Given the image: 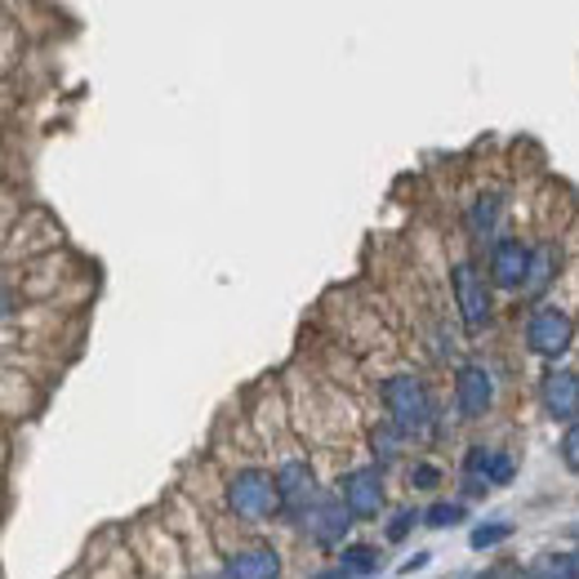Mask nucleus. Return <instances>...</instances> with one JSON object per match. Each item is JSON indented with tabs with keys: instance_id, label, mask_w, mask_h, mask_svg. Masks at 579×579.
Segmentation results:
<instances>
[{
	"instance_id": "17",
	"label": "nucleus",
	"mask_w": 579,
	"mask_h": 579,
	"mask_svg": "<svg viewBox=\"0 0 579 579\" xmlns=\"http://www.w3.org/2000/svg\"><path fill=\"white\" fill-rule=\"evenodd\" d=\"M402 438H406V432L389 419V423H383V428H374V468H383V464H393L397 455H402Z\"/></svg>"
},
{
	"instance_id": "15",
	"label": "nucleus",
	"mask_w": 579,
	"mask_h": 579,
	"mask_svg": "<svg viewBox=\"0 0 579 579\" xmlns=\"http://www.w3.org/2000/svg\"><path fill=\"white\" fill-rule=\"evenodd\" d=\"M530 579H579L575 553H544L535 566H530Z\"/></svg>"
},
{
	"instance_id": "6",
	"label": "nucleus",
	"mask_w": 579,
	"mask_h": 579,
	"mask_svg": "<svg viewBox=\"0 0 579 579\" xmlns=\"http://www.w3.org/2000/svg\"><path fill=\"white\" fill-rule=\"evenodd\" d=\"M304 530H308V540L321 544V549H334V544H344L348 540V530H353V513L340 495H321L308 517H304Z\"/></svg>"
},
{
	"instance_id": "12",
	"label": "nucleus",
	"mask_w": 579,
	"mask_h": 579,
	"mask_svg": "<svg viewBox=\"0 0 579 579\" xmlns=\"http://www.w3.org/2000/svg\"><path fill=\"white\" fill-rule=\"evenodd\" d=\"M227 579H276L281 575V557H276V549H241V553H232L227 557V570H223Z\"/></svg>"
},
{
	"instance_id": "24",
	"label": "nucleus",
	"mask_w": 579,
	"mask_h": 579,
	"mask_svg": "<svg viewBox=\"0 0 579 579\" xmlns=\"http://www.w3.org/2000/svg\"><path fill=\"white\" fill-rule=\"evenodd\" d=\"M308 579H353L344 566H330V570H317V575H308Z\"/></svg>"
},
{
	"instance_id": "22",
	"label": "nucleus",
	"mask_w": 579,
	"mask_h": 579,
	"mask_svg": "<svg viewBox=\"0 0 579 579\" xmlns=\"http://www.w3.org/2000/svg\"><path fill=\"white\" fill-rule=\"evenodd\" d=\"M410 481H415L419 491H432V486H438V481H442V472L432 468V464H415V468H410Z\"/></svg>"
},
{
	"instance_id": "26",
	"label": "nucleus",
	"mask_w": 579,
	"mask_h": 579,
	"mask_svg": "<svg viewBox=\"0 0 579 579\" xmlns=\"http://www.w3.org/2000/svg\"><path fill=\"white\" fill-rule=\"evenodd\" d=\"M575 566H579V553H575Z\"/></svg>"
},
{
	"instance_id": "4",
	"label": "nucleus",
	"mask_w": 579,
	"mask_h": 579,
	"mask_svg": "<svg viewBox=\"0 0 579 579\" xmlns=\"http://www.w3.org/2000/svg\"><path fill=\"white\" fill-rule=\"evenodd\" d=\"M451 285H455V304H459V321L477 334L481 325L491 321V285L472 263H455L451 272Z\"/></svg>"
},
{
	"instance_id": "11",
	"label": "nucleus",
	"mask_w": 579,
	"mask_h": 579,
	"mask_svg": "<svg viewBox=\"0 0 579 579\" xmlns=\"http://www.w3.org/2000/svg\"><path fill=\"white\" fill-rule=\"evenodd\" d=\"M540 406H544V415L557 419V423H579V374L553 366V370L540 379Z\"/></svg>"
},
{
	"instance_id": "21",
	"label": "nucleus",
	"mask_w": 579,
	"mask_h": 579,
	"mask_svg": "<svg viewBox=\"0 0 579 579\" xmlns=\"http://www.w3.org/2000/svg\"><path fill=\"white\" fill-rule=\"evenodd\" d=\"M415 521H423V513H415V508H402V513L393 517V526H389V540H406Z\"/></svg>"
},
{
	"instance_id": "18",
	"label": "nucleus",
	"mask_w": 579,
	"mask_h": 579,
	"mask_svg": "<svg viewBox=\"0 0 579 579\" xmlns=\"http://www.w3.org/2000/svg\"><path fill=\"white\" fill-rule=\"evenodd\" d=\"M455 521H464V504H432L428 513H423V526H432V530H446V526H455Z\"/></svg>"
},
{
	"instance_id": "3",
	"label": "nucleus",
	"mask_w": 579,
	"mask_h": 579,
	"mask_svg": "<svg viewBox=\"0 0 579 579\" xmlns=\"http://www.w3.org/2000/svg\"><path fill=\"white\" fill-rule=\"evenodd\" d=\"M570 344H575V321H570V312H562L553 304L530 312V321H526V348L535 353V357L557 361Z\"/></svg>"
},
{
	"instance_id": "9",
	"label": "nucleus",
	"mask_w": 579,
	"mask_h": 579,
	"mask_svg": "<svg viewBox=\"0 0 579 579\" xmlns=\"http://www.w3.org/2000/svg\"><path fill=\"white\" fill-rule=\"evenodd\" d=\"M340 500L348 504V513L353 517H379V508H383V468H374V464H366V468H353V472H344L340 477Z\"/></svg>"
},
{
	"instance_id": "8",
	"label": "nucleus",
	"mask_w": 579,
	"mask_h": 579,
	"mask_svg": "<svg viewBox=\"0 0 579 579\" xmlns=\"http://www.w3.org/2000/svg\"><path fill=\"white\" fill-rule=\"evenodd\" d=\"M495 406V379L486 366H477V361H464L455 370V410L464 419H481Z\"/></svg>"
},
{
	"instance_id": "20",
	"label": "nucleus",
	"mask_w": 579,
	"mask_h": 579,
	"mask_svg": "<svg viewBox=\"0 0 579 579\" xmlns=\"http://www.w3.org/2000/svg\"><path fill=\"white\" fill-rule=\"evenodd\" d=\"M562 464H566L570 472H579V423H570L566 438H562Z\"/></svg>"
},
{
	"instance_id": "5",
	"label": "nucleus",
	"mask_w": 579,
	"mask_h": 579,
	"mask_svg": "<svg viewBox=\"0 0 579 579\" xmlns=\"http://www.w3.org/2000/svg\"><path fill=\"white\" fill-rule=\"evenodd\" d=\"M276 491H281V508H285V517H295V521H304L308 508L321 500V495H317V477H312L308 459H285V464L276 468Z\"/></svg>"
},
{
	"instance_id": "13",
	"label": "nucleus",
	"mask_w": 579,
	"mask_h": 579,
	"mask_svg": "<svg viewBox=\"0 0 579 579\" xmlns=\"http://www.w3.org/2000/svg\"><path fill=\"white\" fill-rule=\"evenodd\" d=\"M557 276V250L553 246H544V250H535V263H530V276H526V295L530 299H540L544 290H549V281Z\"/></svg>"
},
{
	"instance_id": "14",
	"label": "nucleus",
	"mask_w": 579,
	"mask_h": 579,
	"mask_svg": "<svg viewBox=\"0 0 579 579\" xmlns=\"http://www.w3.org/2000/svg\"><path fill=\"white\" fill-rule=\"evenodd\" d=\"M340 566H344L353 579H361V575H374V570H379V549H374V544H344V553H340Z\"/></svg>"
},
{
	"instance_id": "25",
	"label": "nucleus",
	"mask_w": 579,
	"mask_h": 579,
	"mask_svg": "<svg viewBox=\"0 0 579 579\" xmlns=\"http://www.w3.org/2000/svg\"><path fill=\"white\" fill-rule=\"evenodd\" d=\"M428 566V553H415V562H406V570H423Z\"/></svg>"
},
{
	"instance_id": "7",
	"label": "nucleus",
	"mask_w": 579,
	"mask_h": 579,
	"mask_svg": "<svg viewBox=\"0 0 579 579\" xmlns=\"http://www.w3.org/2000/svg\"><path fill=\"white\" fill-rule=\"evenodd\" d=\"M513 481V459L491 446H468L464 455V486L468 495H486L491 486H508Z\"/></svg>"
},
{
	"instance_id": "1",
	"label": "nucleus",
	"mask_w": 579,
	"mask_h": 579,
	"mask_svg": "<svg viewBox=\"0 0 579 579\" xmlns=\"http://www.w3.org/2000/svg\"><path fill=\"white\" fill-rule=\"evenodd\" d=\"M227 508L241 517V521H268L281 508V491H276V472H263V468H241L232 481H227Z\"/></svg>"
},
{
	"instance_id": "2",
	"label": "nucleus",
	"mask_w": 579,
	"mask_h": 579,
	"mask_svg": "<svg viewBox=\"0 0 579 579\" xmlns=\"http://www.w3.org/2000/svg\"><path fill=\"white\" fill-rule=\"evenodd\" d=\"M383 406H389L393 423L406 432V438H410V432H428V428H432V415H438L428 383L415 379V374H393V379H383Z\"/></svg>"
},
{
	"instance_id": "19",
	"label": "nucleus",
	"mask_w": 579,
	"mask_h": 579,
	"mask_svg": "<svg viewBox=\"0 0 579 579\" xmlns=\"http://www.w3.org/2000/svg\"><path fill=\"white\" fill-rule=\"evenodd\" d=\"M508 535H513L508 521H500V526H477V530H472V549H495V544H504Z\"/></svg>"
},
{
	"instance_id": "23",
	"label": "nucleus",
	"mask_w": 579,
	"mask_h": 579,
	"mask_svg": "<svg viewBox=\"0 0 579 579\" xmlns=\"http://www.w3.org/2000/svg\"><path fill=\"white\" fill-rule=\"evenodd\" d=\"M486 579H530V570H521V566H500V570H491Z\"/></svg>"
},
{
	"instance_id": "10",
	"label": "nucleus",
	"mask_w": 579,
	"mask_h": 579,
	"mask_svg": "<svg viewBox=\"0 0 579 579\" xmlns=\"http://www.w3.org/2000/svg\"><path fill=\"white\" fill-rule=\"evenodd\" d=\"M530 263H535V250H530L521 236H495V246H491V281L495 285L521 290L530 276Z\"/></svg>"
},
{
	"instance_id": "16",
	"label": "nucleus",
	"mask_w": 579,
	"mask_h": 579,
	"mask_svg": "<svg viewBox=\"0 0 579 579\" xmlns=\"http://www.w3.org/2000/svg\"><path fill=\"white\" fill-rule=\"evenodd\" d=\"M495 223H500V197H477V201L468 206V232H472V236L495 232Z\"/></svg>"
}]
</instances>
